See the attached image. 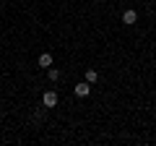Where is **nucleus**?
<instances>
[{
  "label": "nucleus",
  "instance_id": "3",
  "mask_svg": "<svg viewBox=\"0 0 156 146\" xmlns=\"http://www.w3.org/2000/svg\"><path fill=\"white\" fill-rule=\"evenodd\" d=\"M89 94H91V84L89 81H83V84L76 86V97H89Z\"/></svg>",
  "mask_w": 156,
  "mask_h": 146
},
{
  "label": "nucleus",
  "instance_id": "2",
  "mask_svg": "<svg viewBox=\"0 0 156 146\" xmlns=\"http://www.w3.org/2000/svg\"><path fill=\"white\" fill-rule=\"evenodd\" d=\"M135 21H138V13H135L133 8H130V11H125V13H122V24H128V26H133Z\"/></svg>",
  "mask_w": 156,
  "mask_h": 146
},
{
  "label": "nucleus",
  "instance_id": "1",
  "mask_svg": "<svg viewBox=\"0 0 156 146\" xmlns=\"http://www.w3.org/2000/svg\"><path fill=\"white\" fill-rule=\"evenodd\" d=\"M42 104H44V107H57V91H44Z\"/></svg>",
  "mask_w": 156,
  "mask_h": 146
},
{
  "label": "nucleus",
  "instance_id": "4",
  "mask_svg": "<svg viewBox=\"0 0 156 146\" xmlns=\"http://www.w3.org/2000/svg\"><path fill=\"white\" fill-rule=\"evenodd\" d=\"M37 63H39V68H50L52 65V55H50V52H42Z\"/></svg>",
  "mask_w": 156,
  "mask_h": 146
},
{
  "label": "nucleus",
  "instance_id": "6",
  "mask_svg": "<svg viewBox=\"0 0 156 146\" xmlns=\"http://www.w3.org/2000/svg\"><path fill=\"white\" fill-rule=\"evenodd\" d=\"M47 71H50V73H47L50 81H57V78H60V71H57V68H47Z\"/></svg>",
  "mask_w": 156,
  "mask_h": 146
},
{
  "label": "nucleus",
  "instance_id": "5",
  "mask_svg": "<svg viewBox=\"0 0 156 146\" xmlns=\"http://www.w3.org/2000/svg\"><path fill=\"white\" fill-rule=\"evenodd\" d=\"M86 81H89V84H96V81H99V71H94V68L86 71Z\"/></svg>",
  "mask_w": 156,
  "mask_h": 146
}]
</instances>
